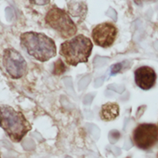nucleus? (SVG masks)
<instances>
[{
	"instance_id": "f257e3e1",
	"label": "nucleus",
	"mask_w": 158,
	"mask_h": 158,
	"mask_svg": "<svg viewBox=\"0 0 158 158\" xmlns=\"http://www.w3.org/2000/svg\"><path fill=\"white\" fill-rule=\"evenodd\" d=\"M20 45L29 55L40 62H46L56 55L54 40L41 32H23L20 35Z\"/></svg>"
},
{
	"instance_id": "f03ea898",
	"label": "nucleus",
	"mask_w": 158,
	"mask_h": 158,
	"mask_svg": "<svg viewBox=\"0 0 158 158\" xmlns=\"http://www.w3.org/2000/svg\"><path fill=\"white\" fill-rule=\"evenodd\" d=\"M1 127L14 143H19L32 127L23 114L9 105L1 106Z\"/></svg>"
},
{
	"instance_id": "7ed1b4c3",
	"label": "nucleus",
	"mask_w": 158,
	"mask_h": 158,
	"mask_svg": "<svg viewBox=\"0 0 158 158\" xmlns=\"http://www.w3.org/2000/svg\"><path fill=\"white\" fill-rule=\"evenodd\" d=\"M93 48L90 39L80 34L62 43L60 54L68 65L77 66L80 63H87Z\"/></svg>"
},
{
	"instance_id": "20e7f679",
	"label": "nucleus",
	"mask_w": 158,
	"mask_h": 158,
	"mask_svg": "<svg viewBox=\"0 0 158 158\" xmlns=\"http://www.w3.org/2000/svg\"><path fill=\"white\" fill-rule=\"evenodd\" d=\"M46 23L58 32L60 37L69 40L75 36L77 27L67 12L58 7L51 8L45 17Z\"/></svg>"
},
{
	"instance_id": "39448f33",
	"label": "nucleus",
	"mask_w": 158,
	"mask_h": 158,
	"mask_svg": "<svg viewBox=\"0 0 158 158\" xmlns=\"http://www.w3.org/2000/svg\"><path fill=\"white\" fill-rule=\"evenodd\" d=\"M2 64L9 77L14 80L22 78L27 70L26 60L14 48H7L3 51Z\"/></svg>"
},
{
	"instance_id": "423d86ee",
	"label": "nucleus",
	"mask_w": 158,
	"mask_h": 158,
	"mask_svg": "<svg viewBox=\"0 0 158 158\" xmlns=\"http://www.w3.org/2000/svg\"><path fill=\"white\" fill-rule=\"evenodd\" d=\"M133 142L143 151L151 149L158 143V128L154 123H140L133 131Z\"/></svg>"
},
{
	"instance_id": "0eeeda50",
	"label": "nucleus",
	"mask_w": 158,
	"mask_h": 158,
	"mask_svg": "<svg viewBox=\"0 0 158 158\" xmlns=\"http://www.w3.org/2000/svg\"><path fill=\"white\" fill-rule=\"evenodd\" d=\"M117 32V27L113 23H103L94 28L91 36L95 45L102 48H108L115 42Z\"/></svg>"
},
{
	"instance_id": "6e6552de",
	"label": "nucleus",
	"mask_w": 158,
	"mask_h": 158,
	"mask_svg": "<svg viewBox=\"0 0 158 158\" xmlns=\"http://www.w3.org/2000/svg\"><path fill=\"white\" fill-rule=\"evenodd\" d=\"M134 80L139 88L143 90H149L155 85L157 73L150 66H140L134 71Z\"/></svg>"
},
{
	"instance_id": "1a4fd4ad",
	"label": "nucleus",
	"mask_w": 158,
	"mask_h": 158,
	"mask_svg": "<svg viewBox=\"0 0 158 158\" xmlns=\"http://www.w3.org/2000/svg\"><path fill=\"white\" fill-rule=\"evenodd\" d=\"M120 115V106L114 102H108L102 105L100 117L103 121L109 122L116 120Z\"/></svg>"
},
{
	"instance_id": "9d476101",
	"label": "nucleus",
	"mask_w": 158,
	"mask_h": 158,
	"mask_svg": "<svg viewBox=\"0 0 158 158\" xmlns=\"http://www.w3.org/2000/svg\"><path fill=\"white\" fill-rule=\"evenodd\" d=\"M69 12L72 14L73 16H85L86 11H87V7L83 3L75 2L73 4L69 5Z\"/></svg>"
},
{
	"instance_id": "9b49d317",
	"label": "nucleus",
	"mask_w": 158,
	"mask_h": 158,
	"mask_svg": "<svg viewBox=\"0 0 158 158\" xmlns=\"http://www.w3.org/2000/svg\"><path fill=\"white\" fill-rule=\"evenodd\" d=\"M66 71V66L63 63V60L59 59L55 63H54V67L52 69V74L56 76L62 75Z\"/></svg>"
},
{
	"instance_id": "f8f14e48",
	"label": "nucleus",
	"mask_w": 158,
	"mask_h": 158,
	"mask_svg": "<svg viewBox=\"0 0 158 158\" xmlns=\"http://www.w3.org/2000/svg\"><path fill=\"white\" fill-rule=\"evenodd\" d=\"M122 68H123V63H118L113 65L110 68V75L114 76L118 73H120L121 71Z\"/></svg>"
},
{
	"instance_id": "ddd939ff",
	"label": "nucleus",
	"mask_w": 158,
	"mask_h": 158,
	"mask_svg": "<svg viewBox=\"0 0 158 158\" xmlns=\"http://www.w3.org/2000/svg\"><path fill=\"white\" fill-rule=\"evenodd\" d=\"M30 2L33 4L39 5V6H44V5L48 4L50 0H30Z\"/></svg>"
},
{
	"instance_id": "4468645a",
	"label": "nucleus",
	"mask_w": 158,
	"mask_h": 158,
	"mask_svg": "<svg viewBox=\"0 0 158 158\" xmlns=\"http://www.w3.org/2000/svg\"><path fill=\"white\" fill-rule=\"evenodd\" d=\"M157 128H158V123H157Z\"/></svg>"
},
{
	"instance_id": "2eb2a0df",
	"label": "nucleus",
	"mask_w": 158,
	"mask_h": 158,
	"mask_svg": "<svg viewBox=\"0 0 158 158\" xmlns=\"http://www.w3.org/2000/svg\"><path fill=\"white\" fill-rule=\"evenodd\" d=\"M157 158H158V156H157Z\"/></svg>"
}]
</instances>
